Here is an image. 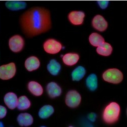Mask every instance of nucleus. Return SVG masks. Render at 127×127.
I'll return each instance as SVG.
<instances>
[{
    "label": "nucleus",
    "instance_id": "nucleus-1",
    "mask_svg": "<svg viewBox=\"0 0 127 127\" xmlns=\"http://www.w3.org/2000/svg\"><path fill=\"white\" fill-rule=\"evenodd\" d=\"M20 25L23 33L29 37L45 33L51 27L50 12L43 8H31L22 15Z\"/></svg>",
    "mask_w": 127,
    "mask_h": 127
},
{
    "label": "nucleus",
    "instance_id": "nucleus-2",
    "mask_svg": "<svg viewBox=\"0 0 127 127\" xmlns=\"http://www.w3.org/2000/svg\"><path fill=\"white\" fill-rule=\"evenodd\" d=\"M121 108L119 105L115 102L111 103L108 105L103 113L104 121L107 124H112L118 120Z\"/></svg>",
    "mask_w": 127,
    "mask_h": 127
},
{
    "label": "nucleus",
    "instance_id": "nucleus-3",
    "mask_svg": "<svg viewBox=\"0 0 127 127\" xmlns=\"http://www.w3.org/2000/svg\"><path fill=\"white\" fill-rule=\"evenodd\" d=\"M103 79L109 83L118 84L123 80V74L117 69H110L106 71L103 75Z\"/></svg>",
    "mask_w": 127,
    "mask_h": 127
},
{
    "label": "nucleus",
    "instance_id": "nucleus-4",
    "mask_svg": "<svg viewBox=\"0 0 127 127\" xmlns=\"http://www.w3.org/2000/svg\"><path fill=\"white\" fill-rule=\"evenodd\" d=\"M16 72V66L14 63L2 65L0 67V78L3 80H9L15 76Z\"/></svg>",
    "mask_w": 127,
    "mask_h": 127
},
{
    "label": "nucleus",
    "instance_id": "nucleus-5",
    "mask_svg": "<svg viewBox=\"0 0 127 127\" xmlns=\"http://www.w3.org/2000/svg\"><path fill=\"white\" fill-rule=\"evenodd\" d=\"M81 100V98L79 93L75 90H71L66 94L65 103L67 106L74 108L79 106Z\"/></svg>",
    "mask_w": 127,
    "mask_h": 127
},
{
    "label": "nucleus",
    "instance_id": "nucleus-6",
    "mask_svg": "<svg viewBox=\"0 0 127 127\" xmlns=\"http://www.w3.org/2000/svg\"><path fill=\"white\" fill-rule=\"evenodd\" d=\"M43 48L47 53L55 54L60 51L62 45L60 42L54 39H49L44 43Z\"/></svg>",
    "mask_w": 127,
    "mask_h": 127
},
{
    "label": "nucleus",
    "instance_id": "nucleus-7",
    "mask_svg": "<svg viewBox=\"0 0 127 127\" xmlns=\"http://www.w3.org/2000/svg\"><path fill=\"white\" fill-rule=\"evenodd\" d=\"M9 44L11 50L17 53L22 50L24 45V41L21 36L15 35L10 38Z\"/></svg>",
    "mask_w": 127,
    "mask_h": 127
},
{
    "label": "nucleus",
    "instance_id": "nucleus-8",
    "mask_svg": "<svg viewBox=\"0 0 127 127\" xmlns=\"http://www.w3.org/2000/svg\"><path fill=\"white\" fill-rule=\"evenodd\" d=\"M93 28L100 32L105 31L108 28V23L105 19L101 15H98L95 16L92 21Z\"/></svg>",
    "mask_w": 127,
    "mask_h": 127
},
{
    "label": "nucleus",
    "instance_id": "nucleus-9",
    "mask_svg": "<svg viewBox=\"0 0 127 127\" xmlns=\"http://www.w3.org/2000/svg\"><path fill=\"white\" fill-rule=\"evenodd\" d=\"M85 14L81 11H72L68 15L70 22L74 25H81L84 21Z\"/></svg>",
    "mask_w": 127,
    "mask_h": 127
},
{
    "label": "nucleus",
    "instance_id": "nucleus-10",
    "mask_svg": "<svg viewBox=\"0 0 127 127\" xmlns=\"http://www.w3.org/2000/svg\"><path fill=\"white\" fill-rule=\"evenodd\" d=\"M40 65V63L39 59L34 56L28 58L25 63L26 69L30 72L37 70L39 67Z\"/></svg>",
    "mask_w": 127,
    "mask_h": 127
},
{
    "label": "nucleus",
    "instance_id": "nucleus-11",
    "mask_svg": "<svg viewBox=\"0 0 127 127\" xmlns=\"http://www.w3.org/2000/svg\"><path fill=\"white\" fill-rule=\"evenodd\" d=\"M18 99L16 95L13 93H7L4 97V102L7 106L11 110L14 109L18 104Z\"/></svg>",
    "mask_w": 127,
    "mask_h": 127
},
{
    "label": "nucleus",
    "instance_id": "nucleus-12",
    "mask_svg": "<svg viewBox=\"0 0 127 127\" xmlns=\"http://www.w3.org/2000/svg\"><path fill=\"white\" fill-rule=\"evenodd\" d=\"M47 91L49 96L51 98L59 96L62 92L61 88L54 82H51L47 85Z\"/></svg>",
    "mask_w": 127,
    "mask_h": 127
},
{
    "label": "nucleus",
    "instance_id": "nucleus-13",
    "mask_svg": "<svg viewBox=\"0 0 127 127\" xmlns=\"http://www.w3.org/2000/svg\"><path fill=\"white\" fill-rule=\"evenodd\" d=\"M6 7L12 11H18L25 9L27 4L24 1H8L6 2Z\"/></svg>",
    "mask_w": 127,
    "mask_h": 127
},
{
    "label": "nucleus",
    "instance_id": "nucleus-14",
    "mask_svg": "<svg viewBox=\"0 0 127 127\" xmlns=\"http://www.w3.org/2000/svg\"><path fill=\"white\" fill-rule=\"evenodd\" d=\"M17 121L21 126H29L33 124L32 116L28 113H21L18 116Z\"/></svg>",
    "mask_w": 127,
    "mask_h": 127
},
{
    "label": "nucleus",
    "instance_id": "nucleus-15",
    "mask_svg": "<svg viewBox=\"0 0 127 127\" xmlns=\"http://www.w3.org/2000/svg\"><path fill=\"white\" fill-rule=\"evenodd\" d=\"M79 57L75 53H68L63 57V62L67 66H73L77 63Z\"/></svg>",
    "mask_w": 127,
    "mask_h": 127
},
{
    "label": "nucleus",
    "instance_id": "nucleus-16",
    "mask_svg": "<svg viewBox=\"0 0 127 127\" xmlns=\"http://www.w3.org/2000/svg\"><path fill=\"white\" fill-rule=\"evenodd\" d=\"M28 89L30 92L35 96H39L43 93V88L38 83L34 81L29 82L28 84Z\"/></svg>",
    "mask_w": 127,
    "mask_h": 127
},
{
    "label": "nucleus",
    "instance_id": "nucleus-17",
    "mask_svg": "<svg viewBox=\"0 0 127 127\" xmlns=\"http://www.w3.org/2000/svg\"><path fill=\"white\" fill-rule=\"evenodd\" d=\"M89 41L92 46L98 47L105 43V39L100 34L93 33L89 36Z\"/></svg>",
    "mask_w": 127,
    "mask_h": 127
},
{
    "label": "nucleus",
    "instance_id": "nucleus-18",
    "mask_svg": "<svg viewBox=\"0 0 127 127\" xmlns=\"http://www.w3.org/2000/svg\"><path fill=\"white\" fill-rule=\"evenodd\" d=\"M86 84L87 88L91 91H94L98 88V78L96 75L91 74L86 80Z\"/></svg>",
    "mask_w": 127,
    "mask_h": 127
},
{
    "label": "nucleus",
    "instance_id": "nucleus-19",
    "mask_svg": "<svg viewBox=\"0 0 127 127\" xmlns=\"http://www.w3.org/2000/svg\"><path fill=\"white\" fill-rule=\"evenodd\" d=\"M97 52L100 55L103 56H109L113 52V48L110 44L105 42L102 45L97 48Z\"/></svg>",
    "mask_w": 127,
    "mask_h": 127
},
{
    "label": "nucleus",
    "instance_id": "nucleus-20",
    "mask_svg": "<svg viewBox=\"0 0 127 127\" xmlns=\"http://www.w3.org/2000/svg\"><path fill=\"white\" fill-rule=\"evenodd\" d=\"M61 69V65L56 60H51L47 65V70L53 76L58 74Z\"/></svg>",
    "mask_w": 127,
    "mask_h": 127
},
{
    "label": "nucleus",
    "instance_id": "nucleus-21",
    "mask_svg": "<svg viewBox=\"0 0 127 127\" xmlns=\"http://www.w3.org/2000/svg\"><path fill=\"white\" fill-rule=\"evenodd\" d=\"M86 71L85 68L82 66H78L73 71L71 74L72 80L79 81L84 77Z\"/></svg>",
    "mask_w": 127,
    "mask_h": 127
},
{
    "label": "nucleus",
    "instance_id": "nucleus-22",
    "mask_svg": "<svg viewBox=\"0 0 127 127\" xmlns=\"http://www.w3.org/2000/svg\"><path fill=\"white\" fill-rule=\"evenodd\" d=\"M54 110L52 106L50 105H45L42 107L39 111V116L41 119H46L52 115Z\"/></svg>",
    "mask_w": 127,
    "mask_h": 127
},
{
    "label": "nucleus",
    "instance_id": "nucleus-23",
    "mask_svg": "<svg viewBox=\"0 0 127 127\" xmlns=\"http://www.w3.org/2000/svg\"><path fill=\"white\" fill-rule=\"evenodd\" d=\"M31 106L29 100L25 96L20 97L18 99L17 108L20 110H24L28 109Z\"/></svg>",
    "mask_w": 127,
    "mask_h": 127
},
{
    "label": "nucleus",
    "instance_id": "nucleus-24",
    "mask_svg": "<svg viewBox=\"0 0 127 127\" xmlns=\"http://www.w3.org/2000/svg\"><path fill=\"white\" fill-rule=\"evenodd\" d=\"M98 3L100 8L102 9H106L109 5L108 1H99Z\"/></svg>",
    "mask_w": 127,
    "mask_h": 127
},
{
    "label": "nucleus",
    "instance_id": "nucleus-25",
    "mask_svg": "<svg viewBox=\"0 0 127 127\" xmlns=\"http://www.w3.org/2000/svg\"><path fill=\"white\" fill-rule=\"evenodd\" d=\"M7 114V110L4 106H0V118L1 119L4 118Z\"/></svg>",
    "mask_w": 127,
    "mask_h": 127
},
{
    "label": "nucleus",
    "instance_id": "nucleus-26",
    "mask_svg": "<svg viewBox=\"0 0 127 127\" xmlns=\"http://www.w3.org/2000/svg\"><path fill=\"white\" fill-rule=\"evenodd\" d=\"M95 118H96V115H95L94 114H90L89 116V119L90 120L92 121H94L95 120Z\"/></svg>",
    "mask_w": 127,
    "mask_h": 127
}]
</instances>
